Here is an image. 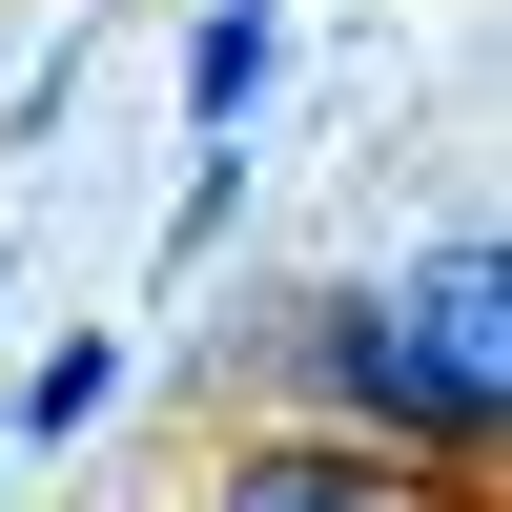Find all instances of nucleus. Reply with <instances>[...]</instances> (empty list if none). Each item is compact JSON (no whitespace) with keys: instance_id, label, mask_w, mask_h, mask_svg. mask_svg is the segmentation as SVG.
I'll use <instances>...</instances> for the list:
<instances>
[{"instance_id":"1","label":"nucleus","mask_w":512,"mask_h":512,"mask_svg":"<svg viewBox=\"0 0 512 512\" xmlns=\"http://www.w3.org/2000/svg\"><path fill=\"white\" fill-rule=\"evenodd\" d=\"M267 390L308 431L410 451V472H492V431H512V267H492V226H451L410 287H308L267 328Z\"/></svg>"},{"instance_id":"2","label":"nucleus","mask_w":512,"mask_h":512,"mask_svg":"<svg viewBox=\"0 0 512 512\" xmlns=\"http://www.w3.org/2000/svg\"><path fill=\"white\" fill-rule=\"evenodd\" d=\"M205 512H492V472H410V451H369V431H246L226 472H205Z\"/></svg>"},{"instance_id":"3","label":"nucleus","mask_w":512,"mask_h":512,"mask_svg":"<svg viewBox=\"0 0 512 512\" xmlns=\"http://www.w3.org/2000/svg\"><path fill=\"white\" fill-rule=\"evenodd\" d=\"M267 82H287V21H267V0H205V21H185V123H205V144H246Z\"/></svg>"},{"instance_id":"4","label":"nucleus","mask_w":512,"mask_h":512,"mask_svg":"<svg viewBox=\"0 0 512 512\" xmlns=\"http://www.w3.org/2000/svg\"><path fill=\"white\" fill-rule=\"evenodd\" d=\"M103 410H123V349H103V328H62V349L21 369V451H62V431H103Z\"/></svg>"}]
</instances>
